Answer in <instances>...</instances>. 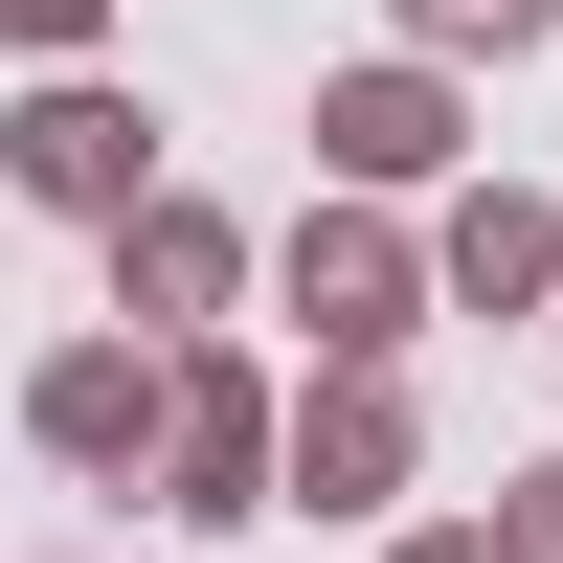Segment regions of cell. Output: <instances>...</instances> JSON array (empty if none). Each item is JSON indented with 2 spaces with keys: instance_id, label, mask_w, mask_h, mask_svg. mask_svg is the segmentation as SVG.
Returning <instances> with one entry per match:
<instances>
[{
  "instance_id": "1",
  "label": "cell",
  "mask_w": 563,
  "mask_h": 563,
  "mask_svg": "<svg viewBox=\"0 0 563 563\" xmlns=\"http://www.w3.org/2000/svg\"><path fill=\"white\" fill-rule=\"evenodd\" d=\"M406 474H429L406 361H316V384H294V429H271V519H406Z\"/></svg>"
},
{
  "instance_id": "2",
  "label": "cell",
  "mask_w": 563,
  "mask_h": 563,
  "mask_svg": "<svg viewBox=\"0 0 563 563\" xmlns=\"http://www.w3.org/2000/svg\"><path fill=\"white\" fill-rule=\"evenodd\" d=\"M271 429H294V406H271V361H225V339H158V519H271Z\"/></svg>"
},
{
  "instance_id": "3",
  "label": "cell",
  "mask_w": 563,
  "mask_h": 563,
  "mask_svg": "<svg viewBox=\"0 0 563 563\" xmlns=\"http://www.w3.org/2000/svg\"><path fill=\"white\" fill-rule=\"evenodd\" d=\"M271 294L316 316V361H406V339H429V225H384V203L339 180V203H294Z\"/></svg>"
},
{
  "instance_id": "4",
  "label": "cell",
  "mask_w": 563,
  "mask_h": 563,
  "mask_svg": "<svg viewBox=\"0 0 563 563\" xmlns=\"http://www.w3.org/2000/svg\"><path fill=\"white\" fill-rule=\"evenodd\" d=\"M0 203H68V225H113V203H158V113H135L113 68H45L23 113H0Z\"/></svg>"
},
{
  "instance_id": "5",
  "label": "cell",
  "mask_w": 563,
  "mask_h": 563,
  "mask_svg": "<svg viewBox=\"0 0 563 563\" xmlns=\"http://www.w3.org/2000/svg\"><path fill=\"white\" fill-rule=\"evenodd\" d=\"M451 158H474V90H451L429 45H384V68L316 90V180H361V203H406V180H451Z\"/></svg>"
},
{
  "instance_id": "6",
  "label": "cell",
  "mask_w": 563,
  "mask_h": 563,
  "mask_svg": "<svg viewBox=\"0 0 563 563\" xmlns=\"http://www.w3.org/2000/svg\"><path fill=\"white\" fill-rule=\"evenodd\" d=\"M23 451L90 474V496H135L158 474V339H45L23 361Z\"/></svg>"
},
{
  "instance_id": "7",
  "label": "cell",
  "mask_w": 563,
  "mask_h": 563,
  "mask_svg": "<svg viewBox=\"0 0 563 563\" xmlns=\"http://www.w3.org/2000/svg\"><path fill=\"white\" fill-rule=\"evenodd\" d=\"M429 316H563V203L541 180H474L429 225Z\"/></svg>"
},
{
  "instance_id": "8",
  "label": "cell",
  "mask_w": 563,
  "mask_h": 563,
  "mask_svg": "<svg viewBox=\"0 0 563 563\" xmlns=\"http://www.w3.org/2000/svg\"><path fill=\"white\" fill-rule=\"evenodd\" d=\"M225 294H249V225H225V203H180V180H158V203H113V316L203 339Z\"/></svg>"
},
{
  "instance_id": "9",
  "label": "cell",
  "mask_w": 563,
  "mask_h": 563,
  "mask_svg": "<svg viewBox=\"0 0 563 563\" xmlns=\"http://www.w3.org/2000/svg\"><path fill=\"white\" fill-rule=\"evenodd\" d=\"M384 23H406V45H429V68H519V45L563 23V0H384Z\"/></svg>"
},
{
  "instance_id": "10",
  "label": "cell",
  "mask_w": 563,
  "mask_h": 563,
  "mask_svg": "<svg viewBox=\"0 0 563 563\" xmlns=\"http://www.w3.org/2000/svg\"><path fill=\"white\" fill-rule=\"evenodd\" d=\"M0 45H23V68H90V45H113V0H0Z\"/></svg>"
},
{
  "instance_id": "11",
  "label": "cell",
  "mask_w": 563,
  "mask_h": 563,
  "mask_svg": "<svg viewBox=\"0 0 563 563\" xmlns=\"http://www.w3.org/2000/svg\"><path fill=\"white\" fill-rule=\"evenodd\" d=\"M496 563H563V451H541V474H496Z\"/></svg>"
},
{
  "instance_id": "12",
  "label": "cell",
  "mask_w": 563,
  "mask_h": 563,
  "mask_svg": "<svg viewBox=\"0 0 563 563\" xmlns=\"http://www.w3.org/2000/svg\"><path fill=\"white\" fill-rule=\"evenodd\" d=\"M384 563H496V519H384Z\"/></svg>"
}]
</instances>
